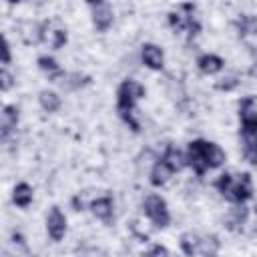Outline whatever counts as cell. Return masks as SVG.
Segmentation results:
<instances>
[{"label": "cell", "instance_id": "25", "mask_svg": "<svg viewBox=\"0 0 257 257\" xmlns=\"http://www.w3.org/2000/svg\"><path fill=\"white\" fill-rule=\"evenodd\" d=\"M10 62V44L6 40V36H2V64Z\"/></svg>", "mask_w": 257, "mask_h": 257}, {"label": "cell", "instance_id": "4", "mask_svg": "<svg viewBox=\"0 0 257 257\" xmlns=\"http://www.w3.org/2000/svg\"><path fill=\"white\" fill-rule=\"evenodd\" d=\"M215 187L227 201L237 203V205H243L253 195V185H251V175L249 173H241L237 177H233L229 173H223L215 181Z\"/></svg>", "mask_w": 257, "mask_h": 257}, {"label": "cell", "instance_id": "6", "mask_svg": "<svg viewBox=\"0 0 257 257\" xmlns=\"http://www.w3.org/2000/svg\"><path fill=\"white\" fill-rule=\"evenodd\" d=\"M88 6L92 10V24H94V28L98 32H106L110 28V24H112V18H114L110 4H106V2H90Z\"/></svg>", "mask_w": 257, "mask_h": 257}, {"label": "cell", "instance_id": "11", "mask_svg": "<svg viewBox=\"0 0 257 257\" xmlns=\"http://www.w3.org/2000/svg\"><path fill=\"white\" fill-rule=\"evenodd\" d=\"M161 161H165V163L171 167L173 173H175V171H181V169L187 165V157H185L175 145H169V147L165 149V155H163Z\"/></svg>", "mask_w": 257, "mask_h": 257}, {"label": "cell", "instance_id": "13", "mask_svg": "<svg viewBox=\"0 0 257 257\" xmlns=\"http://www.w3.org/2000/svg\"><path fill=\"white\" fill-rule=\"evenodd\" d=\"M171 175H173L171 167H169L165 161H159V163H155V167L151 169V185H153V187H163V185L171 179Z\"/></svg>", "mask_w": 257, "mask_h": 257}, {"label": "cell", "instance_id": "14", "mask_svg": "<svg viewBox=\"0 0 257 257\" xmlns=\"http://www.w3.org/2000/svg\"><path fill=\"white\" fill-rule=\"evenodd\" d=\"M219 247H221V243H219L217 235H205L199 241V255L201 257H217Z\"/></svg>", "mask_w": 257, "mask_h": 257}, {"label": "cell", "instance_id": "21", "mask_svg": "<svg viewBox=\"0 0 257 257\" xmlns=\"http://www.w3.org/2000/svg\"><path fill=\"white\" fill-rule=\"evenodd\" d=\"M245 217H247V209H245V207H237V209H233V211L229 213V217H227V225H229V229H235L237 225H241V223L245 221Z\"/></svg>", "mask_w": 257, "mask_h": 257}, {"label": "cell", "instance_id": "8", "mask_svg": "<svg viewBox=\"0 0 257 257\" xmlns=\"http://www.w3.org/2000/svg\"><path fill=\"white\" fill-rule=\"evenodd\" d=\"M143 62L153 70H161L163 68V50L157 44H143Z\"/></svg>", "mask_w": 257, "mask_h": 257}, {"label": "cell", "instance_id": "17", "mask_svg": "<svg viewBox=\"0 0 257 257\" xmlns=\"http://www.w3.org/2000/svg\"><path fill=\"white\" fill-rule=\"evenodd\" d=\"M199 241H201L199 235H195V233H183L179 245H181V249H183V253L187 257H195V255H199Z\"/></svg>", "mask_w": 257, "mask_h": 257}, {"label": "cell", "instance_id": "24", "mask_svg": "<svg viewBox=\"0 0 257 257\" xmlns=\"http://www.w3.org/2000/svg\"><path fill=\"white\" fill-rule=\"evenodd\" d=\"M147 257H169V251H167V247H163V245H155V247L149 251Z\"/></svg>", "mask_w": 257, "mask_h": 257}, {"label": "cell", "instance_id": "22", "mask_svg": "<svg viewBox=\"0 0 257 257\" xmlns=\"http://www.w3.org/2000/svg\"><path fill=\"white\" fill-rule=\"evenodd\" d=\"M239 84V80H237V76H225V78H221V80H217V88L219 90H233L235 86Z\"/></svg>", "mask_w": 257, "mask_h": 257}, {"label": "cell", "instance_id": "9", "mask_svg": "<svg viewBox=\"0 0 257 257\" xmlns=\"http://www.w3.org/2000/svg\"><path fill=\"white\" fill-rule=\"evenodd\" d=\"M16 122H18V108L14 104H6L4 110H2V122H0V128H2V139L6 141L8 135L16 128Z\"/></svg>", "mask_w": 257, "mask_h": 257}, {"label": "cell", "instance_id": "10", "mask_svg": "<svg viewBox=\"0 0 257 257\" xmlns=\"http://www.w3.org/2000/svg\"><path fill=\"white\" fill-rule=\"evenodd\" d=\"M197 66H199V70H201L203 74H217V72L225 66V62H223V58L217 56V54H203V56H199Z\"/></svg>", "mask_w": 257, "mask_h": 257}, {"label": "cell", "instance_id": "19", "mask_svg": "<svg viewBox=\"0 0 257 257\" xmlns=\"http://www.w3.org/2000/svg\"><path fill=\"white\" fill-rule=\"evenodd\" d=\"M88 82H90V76H86V74H78V72H72V74H64V78L60 80L62 88H66V90H74V88H80V86H84V84H88Z\"/></svg>", "mask_w": 257, "mask_h": 257}, {"label": "cell", "instance_id": "18", "mask_svg": "<svg viewBox=\"0 0 257 257\" xmlns=\"http://www.w3.org/2000/svg\"><path fill=\"white\" fill-rule=\"evenodd\" d=\"M38 102L46 112H56L60 108V96L52 90H42L38 94Z\"/></svg>", "mask_w": 257, "mask_h": 257}, {"label": "cell", "instance_id": "15", "mask_svg": "<svg viewBox=\"0 0 257 257\" xmlns=\"http://www.w3.org/2000/svg\"><path fill=\"white\" fill-rule=\"evenodd\" d=\"M42 38L52 46V48H62L64 44H66V40H68V36H66V30L62 28V26H56V28H48V32L44 30L42 32Z\"/></svg>", "mask_w": 257, "mask_h": 257}, {"label": "cell", "instance_id": "7", "mask_svg": "<svg viewBox=\"0 0 257 257\" xmlns=\"http://www.w3.org/2000/svg\"><path fill=\"white\" fill-rule=\"evenodd\" d=\"M46 231L50 235L52 241H60L66 233V217L60 211V207H52L46 219Z\"/></svg>", "mask_w": 257, "mask_h": 257}, {"label": "cell", "instance_id": "16", "mask_svg": "<svg viewBox=\"0 0 257 257\" xmlns=\"http://www.w3.org/2000/svg\"><path fill=\"white\" fill-rule=\"evenodd\" d=\"M12 199H14V203H16L18 207L26 209V207L32 203V187H30L28 183H18V185L14 187Z\"/></svg>", "mask_w": 257, "mask_h": 257}, {"label": "cell", "instance_id": "12", "mask_svg": "<svg viewBox=\"0 0 257 257\" xmlns=\"http://www.w3.org/2000/svg\"><path fill=\"white\" fill-rule=\"evenodd\" d=\"M90 211H92V215L96 219L110 221L112 219V201H110V197H100V199L92 201L90 203Z\"/></svg>", "mask_w": 257, "mask_h": 257}, {"label": "cell", "instance_id": "23", "mask_svg": "<svg viewBox=\"0 0 257 257\" xmlns=\"http://www.w3.org/2000/svg\"><path fill=\"white\" fill-rule=\"evenodd\" d=\"M12 82H14L12 74H10L6 68H2V70H0V88H2V90H8V88L12 86Z\"/></svg>", "mask_w": 257, "mask_h": 257}, {"label": "cell", "instance_id": "3", "mask_svg": "<svg viewBox=\"0 0 257 257\" xmlns=\"http://www.w3.org/2000/svg\"><path fill=\"white\" fill-rule=\"evenodd\" d=\"M145 96V86L133 78H126L120 82L118 90H116V110H118V116L135 131L139 133V122L135 118V102L139 98Z\"/></svg>", "mask_w": 257, "mask_h": 257}, {"label": "cell", "instance_id": "2", "mask_svg": "<svg viewBox=\"0 0 257 257\" xmlns=\"http://www.w3.org/2000/svg\"><path fill=\"white\" fill-rule=\"evenodd\" d=\"M243 155L249 163H257V102L253 96H245L239 104Z\"/></svg>", "mask_w": 257, "mask_h": 257}, {"label": "cell", "instance_id": "20", "mask_svg": "<svg viewBox=\"0 0 257 257\" xmlns=\"http://www.w3.org/2000/svg\"><path fill=\"white\" fill-rule=\"evenodd\" d=\"M241 34H257V18L255 16H241L237 20Z\"/></svg>", "mask_w": 257, "mask_h": 257}, {"label": "cell", "instance_id": "1", "mask_svg": "<svg viewBox=\"0 0 257 257\" xmlns=\"http://www.w3.org/2000/svg\"><path fill=\"white\" fill-rule=\"evenodd\" d=\"M185 157H187V165L199 177L205 175V171H209V169L221 167L225 163V159H227L225 151L219 145L209 143V141H201V139L189 143V149H187Z\"/></svg>", "mask_w": 257, "mask_h": 257}, {"label": "cell", "instance_id": "5", "mask_svg": "<svg viewBox=\"0 0 257 257\" xmlns=\"http://www.w3.org/2000/svg\"><path fill=\"white\" fill-rule=\"evenodd\" d=\"M143 207H145V215L153 221L155 227H161V229H163V227H167V225L171 223V215H169V209H167V203H165L163 197H159V195H149V197L145 199Z\"/></svg>", "mask_w": 257, "mask_h": 257}]
</instances>
